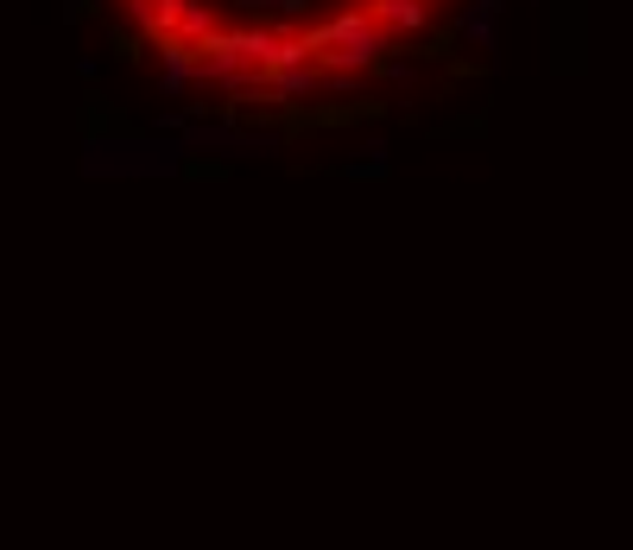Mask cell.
Wrapping results in <instances>:
<instances>
[{
  "label": "cell",
  "mask_w": 633,
  "mask_h": 550,
  "mask_svg": "<svg viewBox=\"0 0 633 550\" xmlns=\"http://www.w3.org/2000/svg\"><path fill=\"white\" fill-rule=\"evenodd\" d=\"M279 13H311V0H273Z\"/></svg>",
  "instance_id": "obj_2"
},
{
  "label": "cell",
  "mask_w": 633,
  "mask_h": 550,
  "mask_svg": "<svg viewBox=\"0 0 633 550\" xmlns=\"http://www.w3.org/2000/svg\"><path fill=\"white\" fill-rule=\"evenodd\" d=\"M185 146L197 152H235V158H273L279 152V140L273 133H235V127H185Z\"/></svg>",
  "instance_id": "obj_1"
}]
</instances>
